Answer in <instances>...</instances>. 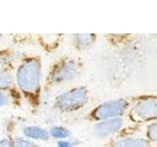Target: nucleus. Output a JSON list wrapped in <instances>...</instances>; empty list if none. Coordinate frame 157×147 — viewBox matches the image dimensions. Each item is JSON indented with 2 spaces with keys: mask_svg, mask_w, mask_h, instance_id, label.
<instances>
[{
  "mask_svg": "<svg viewBox=\"0 0 157 147\" xmlns=\"http://www.w3.org/2000/svg\"><path fill=\"white\" fill-rule=\"evenodd\" d=\"M41 65L36 58H27L16 73L17 85L32 104L37 105L40 93Z\"/></svg>",
  "mask_w": 157,
  "mask_h": 147,
  "instance_id": "obj_1",
  "label": "nucleus"
},
{
  "mask_svg": "<svg viewBox=\"0 0 157 147\" xmlns=\"http://www.w3.org/2000/svg\"><path fill=\"white\" fill-rule=\"evenodd\" d=\"M88 93L86 87H75L59 95L54 102V106L62 112L77 111L86 105Z\"/></svg>",
  "mask_w": 157,
  "mask_h": 147,
  "instance_id": "obj_2",
  "label": "nucleus"
},
{
  "mask_svg": "<svg viewBox=\"0 0 157 147\" xmlns=\"http://www.w3.org/2000/svg\"><path fill=\"white\" fill-rule=\"evenodd\" d=\"M78 73V64L71 59H64L52 67L48 76V83H50L51 85H60L73 80Z\"/></svg>",
  "mask_w": 157,
  "mask_h": 147,
  "instance_id": "obj_3",
  "label": "nucleus"
},
{
  "mask_svg": "<svg viewBox=\"0 0 157 147\" xmlns=\"http://www.w3.org/2000/svg\"><path fill=\"white\" fill-rule=\"evenodd\" d=\"M130 118L136 123L157 120V97L140 100L130 111Z\"/></svg>",
  "mask_w": 157,
  "mask_h": 147,
  "instance_id": "obj_4",
  "label": "nucleus"
},
{
  "mask_svg": "<svg viewBox=\"0 0 157 147\" xmlns=\"http://www.w3.org/2000/svg\"><path fill=\"white\" fill-rule=\"evenodd\" d=\"M128 107V102L125 99H117L107 101L97 106L91 112V116L96 121H105L115 118H121Z\"/></svg>",
  "mask_w": 157,
  "mask_h": 147,
  "instance_id": "obj_5",
  "label": "nucleus"
},
{
  "mask_svg": "<svg viewBox=\"0 0 157 147\" xmlns=\"http://www.w3.org/2000/svg\"><path fill=\"white\" fill-rule=\"evenodd\" d=\"M123 124H124V122H123L121 118L101 121L95 125L94 134L99 138H104V137L114 134L119 131L122 129Z\"/></svg>",
  "mask_w": 157,
  "mask_h": 147,
  "instance_id": "obj_6",
  "label": "nucleus"
},
{
  "mask_svg": "<svg viewBox=\"0 0 157 147\" xmlns=\"http://www.w3.org/2000/svg\"><path fill=\"white\" fill-rule=\"evenodd\" d=\"M23 132L26 137H28V139H34V140H44L47 141L49 139V132L45 130L44 129L40 126H26L23 130Z\"/></svg>",
  "mask_w": 157,
  "mask_h": 147,
  "instance_id": "obj_7",
  "label": "nucleus"
},
{
  "mask_svg": "<svg viewBox=\"0 0 157 147\" xmlns=\"http://www.w3.org/2000/svg\"><path fill=\"white\" fill-rule=\"evenodd\" d=\"M112 147H150L145 139L137 137H125L113 142Z\"/></svg>",
  "mask_w": 157,
  "mask_h": 147,
  "instance_id": "obj_8",
  "label": "nucleus"
},
{
  "mask_svg": "<svg viewBox=\"0 0 157 147\" xmlns=\"http://www.w3.org/2000/svg\"><path fill=\"white\" fill-rule=\"evenodd\" d=\"M95 40V34L91 33H78L74 36V43L77 49L85 50L91 46Z\"/></svg>",
  "mask_w": 157,
  "mask_h": 147,
  "instance_id": "obj_9",
  "label": "nucleus"
},
{
  "mask_svg": "<svg viewBox=\"0 0 157 147\" xmlns=\"http://www.w3.org/2000/svg\"><path fill=\"white\" fill-rule=\"evenodd\" d=\"M14 82V77L12 74L6 71L2 70L0 71V90H6L9 89L13 85Z\"/></svg>",
  "mask_w": 157,
  "mask_h": 147,
  "instance_id": "obj_10",
  "label": "nucleus"
},
{
  "mask_svg": "<svg viewBox=\"0 0 157 147\" xmlns=\"http://www.w3.org/2000/svg\"><path fill=\"white\" fill-rule=\"evenodd\" d=\"M49 135L53 137V138L63 140L64 138H67V137L70 136V131H69V130L65 129V127H63V126H52L50 129Z\"/></svg>",
  "mask_w": 157,
  "mask_h": 147,
  "instance_id": "obj_11",
  "label": "nucleus"
},
{
  "mask_svg": "<svg viewBox=\"0 0 157 147\" xmlns=\"http://www.w3.org/2000/svg\"><path fill=\"white\" fill-rule=\"evenodd\" d=\"M15 147H36V145L25 137H16L14 141Z\"/></svg>",
  "mask_w": 157,
  "mask_h": 147,
  "instance_id": "obj_12",
  "label": "nucleus"
},
{
  "mask_svg": "<svg viewBox=\"0 0 157 147\" xmlns=\"http://www.w3.org/2000/svg\"><path fill=\"white\" fill-rule=\"evenodd\" d=\"M147 137L154 142H157V123H153L147 127Z\"/></svg>",
  "mask_w": 157,
  "mask_h": 147,
  "instance_id": "obj_13",
  "label": "nucleus"
},
{
  "mask_svg": "<svg viewBox=\"0 0 157 147\" xmlns=\"http://www.w3.org/2000/svg\"><path fill=\"white\" fill-rule=\"evenodd\" d=\"M77 140H59L57 147H74L77 145Z\"/></svg>",
  "mask_w": 157,
  "mask_h": 147,
  "instance_id": "obj_14",
  "label": "nucleus"
},
{
  "mask_svg": "<svg viewBox=\"0 0 157 147\" xmlns=\"http://www.w3.org/2000/svg\"><path fill=\"white\" fill-rule=\"evenodd\" d=\"M9 104V98L5 94V92L0 90V107L7 106Z\"/></svg>",
  "mask_w": 157,
  "mask_h": 147,
  "instance_id": "obj_15",
  "label": "nucleus"
},
{
  "mask_svg": "<svg viewBox=\"0 0 157 147\" xmlns=\"http://www.w3.org/2000/svg\"><path fill=\"white\" fill-rule=\"evenodd\" d=\"M0 147H15L14 142L8 138H3L0 140Z\"/></svg>",
  "mask_w": 157,
  "mask_h": 147,
  "instance_id": "obj_16",
  "label": "nucleus"
}]
</instances>
